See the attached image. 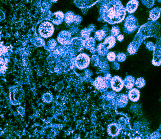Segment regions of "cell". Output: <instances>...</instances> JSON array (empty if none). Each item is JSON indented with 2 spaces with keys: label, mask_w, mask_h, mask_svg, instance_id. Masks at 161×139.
I'll list each match as a JSON object with an SVG mask.
<instances>
[{
  "label": "cell",
  "mask_w": 161,
  "mask_h": 139,
  "mask_svg": "<svg viewBox=\"0 0 161 139\" xmlns=\"http://www.w3.org/2000/svg\"><path fill=\"white\" fill-rule=\"evenodd\" d=\"M99 14L103 21L115 24L125 19L126 9L119 0H103L100 4Z\"/></svg>",
  "instance_id": "6da1fadb"
},
{
  "label": "cell",
  "mask_w": 161,
  "mask_h": 139,
  "mask_svg": "<svg viewBox=\"0 0 161 139\" xmlns=\"http://www.w3.org/2000/svg\"><path fill=\"white\" fill-rule=\"evenodd\" d=\"M10 100L13 105H20L24 100V92L21 87L16 86L10 90Z\"/></svg>",
  "instance_id": "7a4b0ae2"
},
{
  "label": "cell",
  "mask_w": 161,
  "mask_h": 139,
  "mask_svg": "<svg viewBox=\"0 0 161 139\" xmlns=\"http://www.w3.org/2000/svg\"><path fill=\"white\" fill-rule=\"evenodd\" d=\"M54 26L51 23L48 22L42 23L38 28L39 35L45 39L51 37L54 33Z\"/></svg>",
  "instance_id": "3957f363"
},
{
  "label": "cell",
  "mask_w": 161,
  "mask_h": 139,
  "mask_svg": "<svg viewBox=\"0 0 161 139\" xmlns=\"http://www.w3.org/2000/svg\"><path fill=\"white\" fill-rule=\"evenodd\" d=\"M116 43V39L113 35L107 37L105 39L103 43H101L97 48L98 51L100 54H104L107 53L109 49L112 48Z\"/></svg>",
  "instance_id": "277c9868"
},
{
  "label": "cell",
  "mask_w": 161,
  "mask_h": 139,
  "mask_svg": "<svg viewBox=\"0 0 161 139\" xmlns=\"http://www.w3.org/2000/svg\"><path fill=\"white\" fill-rule=\"evenodd\" d=\"M138 27V21L134 16L129 15L127 17L125 24V33H132L134 32Z\"/></svg>",
  "instance_id": "5b68a950"
},
{
  "label": "cell",
  "mask_w": 161,
  "mask_h": 139,
  "mask_svg": "<svg viewBox=\"0 0 161 139\" xmlns=\"http://www.w3.org/2000/svg\"><path fill=\"white\" fill-rule=\"evenodd\" d=\"M90 62L91 59L88 54H81L76 57L75 59L74 64L78 69L83 70L85 69L89 66Z\"/></svg>",
  "instance_id": "8992f818"
},
{
  "label": "cell",
  "mask_w": 161,
  "mask_h": 139,
  "mask_svg": "<svg viewBox=\"0 0 161 139\" xmlns=\"http://www.w3.org/2000/svg\"><path fill=\"white\" fill-rule=\"evenodd\" d=\"M57 40L61 45H69L72 40L71 34L69 31H61L57 37Z\"/></svg>",
  "instance_id": "52a82bcc"
},
{
  "label": "cell",
  "mask_w": 161,
  "mask_h": 139,
  "mask_svg": "<svg viewBox=\"0 0 161 139\" xmlns=\"http://www.w3.org/2000/svg\"><path fill=\"white\" fill-rule=\"evenodd\" d=\"M110 85L113 90L116 92H120L124 86V81L118 76H115L111 79Z\"/></svg>",
  "instance_id": "ba28073f"
},
{
  "label": "cell",
  "mask_w": 161,
  "mask_h": 139,
  "mask_svg": "<svg viewBox=\"0 0 161 139\" xmlns=\"http://www.w3.org/2000/svg\"><path fill=\"white\" fill-rule=\"evenodd\" d=\"M64 20L67 24H71L73 23L77 24L80 22L81 18L80 16L75 15L73 12H69L65 13Z\"/></svg>",
  "instance_id": "9c48e42d"
},
{
  "label": "cell",
  "mask_w": 161,
  "mask_h": 139,
  "mask_svg": "<svg viewBox=\"0 0 161 139\" xmlns=\"http://www.w3.org/2000/svg\"><path fill=\"white\" fill-rule=\"evenodd\" d=\"M64 19V16L62 12L61 11L55 12L50 18V20L53 23L56 25L61 24Z\"/></svg>",
  "instance_id": "30bf717a"
},
{
  "label": "cell",
  "mask_w": 161,
  "mask_h": 139,
  "mask_svg": "<svg viewBox=\"0 0 161 139\" xmlns=\"http://www.w3.org/2000/svg\"><path fill=\"white\" fill-rule=\"evenodd\" d=\"M70 47H71L72 49L73 50H80V49L84 46V40L80 38H75L72 39L70 44Z\"/></svg>",
  "instance_id": "8fae6325"
},
{
  "label": "cell",
  "mask_w": 161,
  "mask_h": 139,
  "mask_svg": "<svg viewBox=\"0 0 161 139\" xmlns=\"http://www.w3.org/2000/svg\"><path fill=\"white\" fill-rule=\"evenodd\" d=\"M138 5L139 2L138 0H130L127 4L125 9L129 13H133L137 10Z\"/></svg>",
  "instance_id": "7c38bea8"
},
{
  "label": "cell",
  "mask_w": 161,
  "mask_h": 139,
  "mask_svg": "<svg viewBox=\"0 0 161 139\" xmlns=\"http://www.w3.org/2000/svg\"><path fill=\"white\" fill-rule=\"evenodd\" d=\"M140 91L136 88L131 89L128 93V97L131 101L137 102L140 98Z\"/></svg>",
  "instance_id": "4fadbf2b"
},
{
  "label": "cell",
  "mask_w": 161,
  "mask_h": 139,
  "mask_svg": "<svg viewBox=\"0 0 161 139\" xmlns=\"http://www.w3.org/2000/svg\"><path fill=\"white\" fill-rule=\"evenodd\" d=\"M106 79L102 77H98L95 81V85L98 89H103L106 88L108 84Z\"/></svg>",
  "instance_id": "5bb4252c"
},
{
  "label": "cell",
  "mask_w": 161,
  "mask_h": 139,
  "mask_svg": "<svg viewBox=\"0 0 161 139\" xmlns=\"http://www.w3.org/2000/svg\"><path fill=\"white\" fill-rule=\"evenodd\" d=\"M124 85L127 89H132L134 86L135 84V78L131 76H127L124 81Z\"/></svg>",
  "instance_id": "9a60e30c"
},
{
  "label": "cell",
  "mask_w": 161,
  "mask_h": 139,
  "mask_svg": "<svg viewBox=\"0 0 161 139\" xmlns=\"http://www.w3.org/2000/svg\"><path fill=\"white\" fill-rule=\"evenodd\" d=\"M161 9L156 8L152 9L150 12V18L153 21H156L159 18L160 15Z\"/></svg>",
  "instance_id": "2e32d148"
},
{
  "label": "cell",
  "mask_w": 161,
  "mask_h": 139,
  "mask_svg": "<svg viewBox=\"0 0 161 139\" xmlns=\"http://www.w3.org/2000/svg\"><path fill=\"white\" fill-rule=\"evenodd\" d=\"M119 131V128L116 124H112L108 128V133L110 135L113 136L118 135Z\"/></svg>",
  "instance_id": "e0dca14e"
},
{
  "label": "cell",
  "mask_w": 161,
  "mask_h": 139,
  "mask_svg": "<svg viewBox=\"0 0 161 139\" xmlns=\"http://www.w3.org/2000/svg\"><path fill=\"white\" fill-rule=\"evenodd\" d=\"M95 44V39L92 37H89L84 40V46L87 49L94 48Z\"/></svg>",
  "instance_id": "ac0fdd59"
},
{
  "label": "cell",
  "mask_w": 161,
  "mask_h": 139,
  "mask_svg": "<svg viewBox=\"0 0 161 139\" xmlns=\"http://www.w3.org/2000/svg\"><path fill=\"white\" fill-rule=\"evenodd\" d=\"M95 27L94 26V25H91L88 28H85V29L82 30L80 32L81 36L85 39L89 37L91 32L95 30Z\"/></svg>",
  "instance_id": "d6986e66"
},
{
  "label": "cell",
  "mask_w": 161,
  "mask_h": 139,
  "mask_svg": "<svg viewBox=\"0 0 161 139\" xmlns=\"http://www.w3.org/2000/svg\"><path fill=\"white\" fill-rule=\"evenodd\" d=\"M106 32L103 30H100L96 31L95 34V39L98 41H102L104 39L106 36Z\"/></svg>",
  "instance_id": "ffe728a7"
},
{
  "label": "cell",
  "mask_w": 161,
  "mask_h": 139,
  "mask_svg": "<svg viewBox=\"0 0 161 139\" xmlns=\"http://www.w3.org/2000/svg\"><path fill=\"white\" fill-rule=\"evenodd\" d=\"M47 47L50 50H54L57 47V43L56 41L54 39H51L47 42Z\"/></svg>",
  "instance_id": "44dd1931"
},
{
  "label": "cell",
  "mask_w": 161,
  "mask_h": 139,
  "mask_svg": "<svg viewBox=\"0 0 161 139\" xmlns=\"http://www.w3.org/2000/svg\"><path fill=\"white\" fill-rule=\"evenodd\" d=\"M42 99L45 103H50L53 100V96L50 93H45L42 96Z\"/></svg>",
  "instance_id": "7402d4cb"
},
{
  "label": "cell",
  "mask_w": 161,
  "mask_h": 139,
  "mask_svg": "<svg viewBox=\"0 0 161 139\" xmlns=\"http://www.w3.org/2000/svg\"><path fill=\"white\" fill-rule=\"evenodd\" d=\"M136 85L138 88H143L146 85L145 80L143 78H140L137 79L136 82Z\"/></svg>",
  "instance_id": "603a6c76"
},
{
  "label": "cell",
  "mask_w": 161,
  "mask_h": 139,
  "mask_svg": "<svg viewBox=\"0 0 161 139\" xmlns=\"http://www.w3.org/2000/svg\"><path fill=\"white\" fill-rule=\"evenodd\" d=\"M34 44L37 46H44L45 44L43 39L38 38L34 39Z\"/></svg>",
  "instance_id": "cb8c5ba5"
},
{
  "label": "cell",
  "mask_w": 161,
  "mask_h": 139,
  "mask_svg": "<svg viewBox=\"0 0 161 139\" xmlns=\"http://www.w3.org/2000/svg\"><path fill=\"white\" fill-rule=\"evenodd\" d=\"M142 3L148 8H151L153 6L155 0H142Z\"/></svg>",
  "instance_id": "d4e9b609"
},
{
  "label": "cell",
  "mask_w": 161,
  "mask_h": 139,
  "mask_svg": "<svg viewBox=\"0 0 161 139\" xmlns=\"http://www.w3.org/2000/svg\"><path fill=\"white\" fill-rule=\"evenodd\" d=\"M116 58V55L113 52H110L107 55V58L110 62H114Z\"/></svg>",
  "instance_id": "484cf974"
},
{
  "label": "cell",
  "mask_w": 161,
  "mask_h": 139,
  "mask_svg": "<svg viewBox=\"0 0 161 139\" xmlns=\"http://www.w3.org/2000/svg\"><path fill=\"white\" fill-rule=\"evenodd\" d=\"M111 33L113 36H117L120 33L119 27L117 26L113 27L112 28Z\"/></svg>",
  "instance_id": "4316f807"
},
{
  "label": "cell",
  "mask_w": 161,
  "mask_h": 139,
  "mask_svg": "<svg viewBox=\"0 0 161 139\" xmlns=\"http://www.w3.org/2000/svg\"><path fill=\"white\" fill-rule=\"evenodd\" d=\"M117 59L120 62H122L125 61L126 59V55L124 53H120L117 56Z\"/></svg>",
  "instance_id": "83f0119b"
},
{
  "label": "cell",
  "mask_w": 161,
  "mask_h": 139,
  "mask_svg": "<svg viewBox=\"0 0 161 139\" xmlns=\"http://www.w3.org/2000/svg\"><path fill=\"white\" fill-rule=\"evenodd\" d=\"M124 39V36L123 35L120 34L118 35V36H117V40L119 42H122V41Z\"/></svg>",
  "instance_id": "f1b7e54d"
},
{
  "label": "cell",
  "mask_w": 161,
  "mask_h": 139,
  "mask_svg": "<svg viewBox=\"0 0 161 139\" xmlns=\"http://www.w3.org/2000/svg\"><path fill=\"white\" fill-rule=\"evenodd\" d=\"M50 1H51L52 2L56 3L58 0H50Z\"/></svg>",
  "instance_id": "f546056e"
},
{
  "label": "cell",
  "mask_w": 161,
  "mask_h": 139,
  "mask_svg": "<svg viewBox=\"0 0 161 139\" xmlns=\"http://www.w3.org/2000/svg\"><path fill=\"white\" fill-rule=\"evenodd\" d=\"M160 129H161V125L160 126Z\"/></svg>",
  "instance_id": "4dcf8cb0"
}]
</instances>
